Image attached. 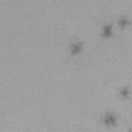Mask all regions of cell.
Returning <instances> with one entry per match:
<instances>
[{"mask_svg": "<svg viewBox=\"0 0 132 132\" xmlns=\"http://www.w3.org/2000/svg\"><path fill=\"white\" fill-rule=\"evenodd\" d=\"M103 122L107 126H112L117 122V116L113 112H107V113H105V116L103 118Z\"/></svg>", "mask_w": 132, "mask_h": 132, "instance_id": "6da1fadb", "label": "cell"}, {"mask_svg": "<svg viewBox=\"0 0 132 132\" xmlns=\"http://www.w3.org/2000/svg\"><path fill=\"white\" fill-rule=\"evenodd\" d=\"M81 48H82V44L79 41L72 42L71 45H70V52H71V54H77V53H79L81 51Z\"/></svg>", "mask_w": 132, "mask_h": 132, "instance_id": "7a4b0ae2", "label": "cell"}, {"mask_svg": "<svg viewBox=\"0 0 132 132\" xmlns=\"http://www.w3.org/2000/svg\"><path fill=\"white\" fill-rule=\"evenodd\" d=\"M111 33H112V27H111V25H110V24H106V25H104L103 28H102V32H101L102 36H104V37H108V36L111 35Z\"/></svg>", "mask_w": 132, "mask_h": 132, "instance_id": "3957f363", "label": "cell"}, {"mask_svg": "<svg viewBox=\"0 0 132 132\" xmlns=\"http://www.w3.org/2000/svg\"><path fill=\"white\" fill-rule=\"evenodd\" d=\"M129 94H130V88L129 87H123V88H121V90H120V95L122 96V97H124V98H127L128 96H129Z\"/></svg>", "mask_w": 132, "mask_h": 132, "instance_id": "277c9868", "label": "cell"}, {"mask_svg": "<svg viewBox=\"0 0 132 132\" xmlns=\"http://www.w3.org/2000/svg\"><path fill=\"white\" fill-rule=\"evenodd\" d=\"M118 24L121 26V27H126L128 24H129V20L127 16H121L118 21Z\"/></svg>", "mask_w": 132, "mask_h": 132, "instance_id": "5b68a950", "label": "cell"}]
</instances>
